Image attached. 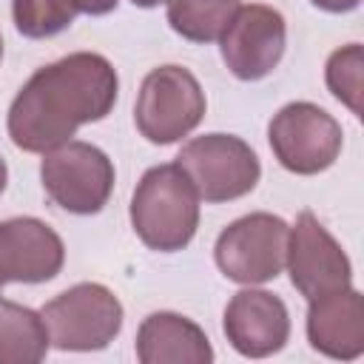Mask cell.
Masks as SVG:
<instances>
[{
    "label": "cell",
    "mask_w": 364,
    "mask_h": 364,
    "mask_svg": "<svg viewBox=\"0 0 364 364\" xmlns=\"http://www.w3.org/2000/svg\"><path fill=\"white\" fill-rule=\"evenodd\" d=\"M324 82L330 94L350 108V114L361 117V97H364V48L361 43H347L327 57Z\"/></svg>",
    "instance_id": "18"
},
{
    "label": "cell",
    "mask_w": 364,
    "mask_h": 364,
    "mask_svg": "<svg viewBox=\"0 0 364 364\" xmlns=\"http://www.w3.org/2000/svg\"><path fill=\"white\" fill-rule=\"evenodd\" d=\"M284 46L287 23L279 9L264 3L239 6L225 31L219 34V51L228 71L245 82L267 77L282 63Z\"/></svg>",
    "instance_id": "10"
},
{
    "label": "cell",
    "mask_w": 364,
    "mask_h": 364,
    "mask_svg": "<svg viewBox=\"0 0 364 364\" xmlns=\"http://www.w3.org/2000/svg\"><path fill=\"white\" fill-rule=\"evenodd\" d=\"M119 94L114 65L97 51H74L37 68L9 105L6 131L26 154L68 142L80 125L105 119Z\"/></svg>",
    "instance_id": "1"
},
{
    "label": "cell",
    "mask_w": 364,
    "mask_h": 364,
    "mask_svg": "<svg viewBox=\"0 0 364 364\" xmlns=\"http://www.w3.org/2000/svg\"><path fill=\"white\" fill-rule=\"evenodd\" d=\"M290 225L267 210L233 219L213 245L216 267L236 284H264L284 270Z\"/></svg>",
    "instance_id": "7"
},
{
    "label": "cell",
    "mask_w": 364,
    "mask_h": 364,
    "mask_svg": "<svg viewBox=\"0 0 364 364\" xmlns=\"http://www.w3.org/2000/svg\"><path fill=\"white\" fill-rule=\"evenodd\" d=\"M284 267L290 284L310 301L353 284V264L336 236L318 222L313 210H301L287 233Z\"/></svg>",
    "instance_id": "9"
},
{
    "label": "cell",
    "mask_w": 364,
    "mask_h": 364,
    "mask_svg": "<svg viewBox=\"0 0 364 364\" xmlns=\"http://www.w3.org/2000/svg\"><path fill=\"white\" fill-rule=\"evenodd\" d=\"M6 182H9V168H6V159L0 156V196L6 191Z\"/></svg>",
    "instance_id": "21"
},
{
    "label": "cell",
    "mask_w": 364,
    "mask_h": 364,
    "mask_svg": "<svg viewBox=\"0 0 364 364\" xmlns=\"http://www.w3.org/2000/svg\"><path fill=\"white\" fill-rule=\"evenodd\" d=\"M40 182L46 196L77 216L100 213L114 193V162L91 142L68 139L43 154Z\"/></svg>",
    "instance_id": "5"
},
{
    "label": "cell",
    "mask_w": 364,
    "mask_h": 364,
    "mask_svg": "<svg viewBox=\"0 0 364 364\" xmlns=\"http://www.w3.org/2000/svg\"><path fill=\"white\" fill-rule=\"evenodd\" d=\"M40 316L51 347L63 353H94L119 336L125 310L105 284L80 282L46 301Z\"/></svg>",
    "instance_id": "3"
},
{
    "label": "cell",
    "mask_w": 364,
    "mask_h": 364,
    "mask_svg": "<svg viewBox=\"0 0 364 364\" xmlns=\"http://www.w3.org/2000/svg\"><path fill=\"white\" fill-rule=\"evenodd\" d=\"M128 216L145 247L176 253L196 236L199 193L176 162H162L148 168L136 182Z\"/></svg>",
    "instance_id": "2"
},
{
    "label": "cell",
    "mask_w": 364,
    "mask_h": 364,
    "mask_svg": "<svg viewBox=\"0 0 364 364\" xmlns=\"http://www.w3.org/2000/svg\"><path fill=\"white\" fill-rule=\"evenodd\" d=\"M63 264L65 245L51 225L34 216H14L0 222V290L9 282H51Z\"/></svg>",
    "instance_id": "12"
},
{
    "label": "cell",
    "mask_w": 364,
    "mask_h": 364,
    "mask_svg": "<svg viewBox=\"0 0 364 364\" xmlns=\"http://www.w3.org/2000/svg\"><path fill=\"white\" fill-rule=\"evenodd\" d=\"M307 341L316 353L336 361H353L364 353V299L353 284L310 299Z\"/></svg>",
    "instance_id": "13"
},
{
    "label": "cell",
    "mask_w": 364,
    "mask_h": 364,
    "mask_svg": "<svg viewBox=\"0 0 364 364\" xmlns=\"http://www.w3.org/2000/svg\"><path fill=\"white\" fill-rule=\"evenodd\" d=\"M0 60H3V34H0Z\"/></svg>",
    "instance_id": "23"
},
{
    "label": "cell",
    "mask_w": 364,
    "mask_h": 364,
    "mask_svg": "<svg viewBox=\"0 0 364 364\" xmlns=\"http://www.w3.org/2000/svg\"><path fill=\"white\" fill-rule=\"evenodd\" d=\"M176 165L185 171L199 199L219 205L247 196L262 176L256 151L233 134H205L182 145Z\"/></svg>",
    "instance_id": "6"
},
{
    "label": "cell",
    "mask_w": 364,
    "mask_h": 364,
    "mask_svg": "<svg viewBox=\"0 0 364 364\" xmlns=\"http://www.w3.org/2000/svg\"><path fill=\"white\" fill-rule=\"evenodd\" d=\"M205 91L182 65H159L145 74L136 102V131L151 145H171L188 136L205 119Z\"/></svg>",
    "instance_id": "4"
},
{
    "label": "cell",
    "mask_w": 364,
    "mask_h": 364,
    "mask_svg": "<svg viewBox=\"0 0 364 364\" xmlns=\"http://www.w3.org/2000/svg\"><path fill=\"white\" fill-rule=\"evenodd\" d=\"M239 0H165L168 26L191 43H213L230 23Z\"/></svg>",
    "instance_id": "16"
},
{
    "label": "cell",
    "mask_w": 364,
    "mask_h": 364,
    "mask_svg": "<svg viewBox=\"0 0 364 364\" xmlns=\"http://www.w3.org/2000/svg\"><path fill=\"white\" fill-rule=\"evenodd\" d=\"M136 358L142 364H210L213 347L193 318L159 310L136 330Z\"/></svg>",
    "instance_id": "14"
},
{
    "label": "cell",
    "mask_w": 364,
    "mask_h": 364,
    "mask_svg": "<svg viewBox=\"0 0 364 364\" xmlns=\"http://www.w3.org/2000/svg\"><path fill=\"white\" fill-rule=\"evenodd\" d=\"M222 330L239 355L267 358L287 344L290 313L276 293L245 284V290L230 296L222 316Z\"/></svg>",
    "instance_id": "11"
},
{
    "label": "cell",
    "mask_w": 364,
    "mask_h": 364,
    "mask_svg": "<svg viewBox=\"0 0 364 364\" xmlns=\"http://www.w3.org/2000/svg\"><path fill=\"white\" fill-rule=\"evenodd\" d=\"M267 142L279 165L296 176L327 171L344 145L341 125L316 102H287L267 125Z\"/></svg>",
    "instance_id": "8"
},
{
    "label": "cell",
    "mask_w": 364,
    "mask_h": 364,
    "mask_svg": "<svg viewBox=\"0 0 364 364\" xmlns=\"http://www.w3.org/2000/svg\"><path fill=\"white\" fill-rule=\"evenodd\" d=\"M77 3H80V11H82V14H91V17H102V14L114 11L119 0H77Z\"/></svg>",
    "instance_id": "20"
},
{
    "label": "cell",
    "mask_w": 364,
    "mask_h": 364,
    "mask_svg": "<svg viewBox=\"0 0 364 364\" xmlns=\"http://www.w3.org/2000/svg\"><path fill=\"white\" fill-rule=\"evenodd\" d=\"M77 14V0H11L14 28L28 40H46L65 31Z\"/></svg>",
    "instance_id": "17"
},
{
    "label": "cell",
    "mask_w": 364,
    "mask_h": 364,
    "mask_svg": "<svg viewBox=\"0 0 364 364\" xmlns=\"http://www.w3.org/2000/svg\"><path fill=\"white\" fill-rule=\"evenodd\" d=\"M51 341L37 310L0 299V364H37Z\"/></svg>",
    "instance_id": "15"
},
{
    "label": "cell",
    "mask_w": 364,
    "mask_h": 364,
    "mask_svg": "<svg viewBox=\"0 0 364 364\" xmlns=\"http://www.w3.org/2000/svg\"><path fill=\"white\" fill-rule=\"evenodd\" d=\"M134 6H139V9H156L159 3H165V0H131Z\"/></svg>",
    "instance_id": "22"
},
{
    "label": "cell",
    "mask_w": 364,
    "mask_h": 364,
    "mask_svg": "<svg viewBox=\"0 0 364 364\" xmlns=\"http://www.w3.org/2000/svg\"><path fill=\"white\" fill-rule=\"evenodd\" d=\"M310 3L321 11H330V14H347V11L361 6V0H310Z\"/></svg>",
    "instance_id": "19"
}]
</instances>
